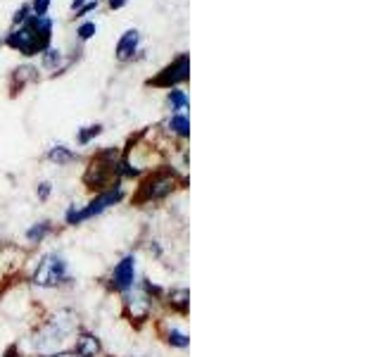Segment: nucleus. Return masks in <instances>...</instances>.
<instances>
[{
  "label": "nucleus",
  "instance_id": "f257e3e1",
  "mask_svg": "<svg viewBox=\"0 0 380 357\" xmlns=\"http://www.w3.org/2000/svg\"><path fill=\"white\" fill-rule=\"evenodd\" d=\"M76 324H78V320H76L74 312H69V310H60V312L52 317L45 327H41L36 331V336L31 339L34 350L43 357L60 353V350L64 348V343H67V336L76 331Z\"/></svg>",
  "mask_w": 380,
  "mask_h": 357
},
{
  "label": "nucleus",
  "instance_id": "f03ea898",
  "mask_svg": "<svg viewBox=\"0 0 380 357\" xmlns=\"http://www.w3.org/2000/svg\"><path fill=\"white\" fill-rule=\"evenodd\" d=\"M124 198V191H121V186H114V188H107V191H102L100 196H95L86 207H81L78 210L76 205H71L67 214H64V219H67V224L69 226H76V224H81V222H88V219H93L97 217V214H102L105 210H109L112 205H117L119 200Z\"/></svg>",
  "mask_w": 380,
  "mask_h": 357
},
{
  "label": "nucleus",
  "instance_id": "7ed1b4c3",
  "mask_svg": "<svg viewBox=\"0 0 380 357\" xmlns=\"http://www.w3.org/2000/svg\"><path fill=\"white\" fill-rule=\"evenodd\" d=\"M67 259L57 252H48L41 257L34 271V283L38 288H57L62 281H67Z\"/></svg>",
  "mask_w": 380,
  "mask_h": 357
},
{
  "label": "nucleus",
  "instance_id": "20e7f679",
  "mask_svg": "<svg viewBox=\"0 0 380 357\" xmlns=\"http://www.w3.org/2000/svg\"><path fill=\"white\" fill-rule=\"evenodd\" d=\"M126 312L131 320H136V322H146L150 312H153V295L148 293L146 288H131L126 291Z\"/></svg>",
  "mask_w": 380,
  "mask_h": 357
},
{
  "label": "nucleus",
  "instance_id": "39448f33",
  "mask_svg": "<svg viewBox=\"0 0 380 357\" xmlns=\"http://www.w3.org/2000/svg\"><path fill=\"white\" fill-rule=\"evenodd\" d=\"M176 188V179L172 174H155L141 188V200H162Z\"/></svg>",
  "mask_w": 380,
  "mask_h": 357
},
{
  "label": "nucleus",
  "instance_id": "423d86ee",
  "mask_svg": "<svg viewBox=\"0 0 380 357\" xmlns=\"http://www.w3.org/2000/svg\"><path fill=\"white\" fill-rule=\"evenodd\" d=\"M112 286L121 293H126L136 286V257L126 255L121 257V262H117V267L112 271Z\"/></svg>",
  "mask_w": 380,
  "mask_h": 357
},
{
  "label": "nucleus",
  "instance_id": "0eeeda50",
  "mask_svg": "<svg viewBox=\"0 0 380 357\" xmlns=\"http://www.w3.org/2000/svg\"><path fill=\"white\" fill-rule=\"evenodd\" d=\"M188 71H190V64H188V57L183 55L179 57L176 62H172L169 67L162 71L157 79H153L150 83H155V86H176V83L186 81L188 79Z\"/></svg>",
  "mask_w": 380,
  "mask_h": 357
},
{
  "label": "nucleus",
  "instance_id": "6e6552de",
  "mask_svg": "<svg viewBox=\"0 0 380 357\" xmlns=\"http://www.w3.org/2000/svg\"><path fill=\"white\" fill-rule=\"evenodd\" d=\"M100 341H97V336H93V334H78L76 336V343H74V353L78 355V357H97L100 355Z\"/></svg>",
  "mask_w": 380,
  "mask_h": 357
},
{
  "label": "nucleus",
  "instance_id": "1a4fd4ad",
  "mask_svg": "<svg viewBox=\"0 0 380 357\" xmlns=\"http://www.w3.org/2000/svg\"><path fill=\"white\" fill-rule=\"evenodd\" d=\"M136 45H138V34H136V31H126L119 41V45H117V57H119V60H126V57H131V53L136 50Z\"/></svg>",
  "mask_w": 380,
  "mask_h": 357
},
{
  "label": "nucleus",
  "instance_id": "9d476101",
  "mask_svg": "<svg viewBox=\"0 0 380 357\" xmlns=\"http://www.w3.org/2000/svg\"><path fill=\"white\" fill-rule=\"evenodd\" d=\"M50 231H52L50 222H38V224L31 226V229H26V241H29V243H41Z\"/></svg>",
  "mask_w": 380,
  "mask_h": 357
},
{
  "label": "nucleus",
  "instance_id": "9b49d317",
  "mask_svg": "<svg viewBox=\"0 0 380 357\" xmlns=\"http://www.w3.org/2000/svg\"><path fill=\"white\" fill-rule=\"evenodd\" d=\"M188 298H190V293L186 288H176L169 293V305L179 310V312H188V303H190Z\"/></svg>",
  "mask_w": 380,
  "mask_h": 357
},
{
  "label": "nucleus",
  "instance_id": "f8f14e48",
  "mask_svg": "<svg viewBox=\"0 0 380 357\" xmlns=\"http://www.w3.org/2000/svg\"><path fill=\"white\" fill-rule=\"evenodd\" d=\"M167 341H169V346H174V348H181V350H186L190 346V339H188V334H183L181 329H169V334H167Z\"/></svg>",
  "mask_w": 380,
  "mask_h": 357
},
{
  "label": "nucleus",
  "instance_id": "ddd939ff",
  "mask_svg": "<svg viewBox=\"0 0 380 357\" xmlns=\"http://www.w3.org/2000/svg\"><path fill=\"white\" fill-rule=\"evenodd\" d=\"M50 160L57 162V165H69L71 160H76V155L71 151H67L64 146H57V148H52V151H50Z\"/></svg>",
  "mask_w": 380,
  "mask_h": 357
},
{
  "label": "nucleus",
  "instance_id": "4468645a",
  "mask_svg": "<svg viewBox=\"0 0 380 357\" xmlns=\"http://www.w3.org/2000/svg\"><path fill=\"white\" fill-rule=\"evenodd\" d=\"M169 127H172L174 131H176V134H181V136H188V134H190V122H188L183 115H176V117H172V122H169Z\"/></svg>",
  "mask_w": 380,
  "mask_h": 357
},
{
  "label": "nucleus",
  "instance_id": "2eb2a0df",
  "mask_svg": "<svg viewBox=\"0 0 380 357\" xmlns=\"http://www.w3.org/2000/svg\"><path fill=\"white\" fill-rule=\"evenodd\" d=\"M169 103H172V110H186L188 107V98L181 93V90H172V95H169Z\"/></svg>",
  "mask_w": 380,
  "mask_h": 357
},
{
  "label": "nucleus",
  "instance_id": "dca6fc26",
  "mask_svg": "<svg viewBox=\"0 0 380 357\" xmlns=\"http://www.w3.org/2000/svg\"><path fill=\"white\" fill-rule=\"evenodd\" d=\"M100 134V127H90L88 131H81L78 134V143H88L90 139H93V136H97Z\"/></svg>",
  "mask_w": 380,
  "mask_h": 357
},
{
  "label": "nucleus",
  "instance_id": "f3484780",
  "mask_svg": "<svg viewBox=\"0 0 380 357\" xmlns=\"http://www.w3.org/2000/svg\"><path fill=\"white\" fill-rule=\"evenodd\" d=\"M57 60H60V50H48L45 57H43V64H45V67H52Z\"/></svg>",
  "mask_w": 380,
  "mask_h": 357
},
{
  "label": "nucleus",
  "instance_id": "a211bd4d",
  "mask_svg": "<svg viewBox=\"0 0 380 357\" xmlns=\"http://www.w3.org/2000/svg\"><path fill=\"white\" fill-rule=\"evenodd\" d=\"M93 34H95V24L93 22H86L81 29H78V36H81V38H90Z\"/></svg>",
  "mask_w": 380,
  "mask_h": 357
},
{
  "label": "nucleus",
  "instance_id": "6ab92c4d",
  "mask_svg": "<svg viewBox=\"0 0 380 357\" xmlns=\"http://www.w3.org/2000/svg\"><path fill=\"white\" fill-rule=\"evenodd\" d=\"M48 5H50V0H36V3H34L36 17H45V10H48Z\"/></svg>",
  "mask_w": 380,
  "mask_h": 357
},
{
  "label": "nucleus",
  "instance_id": "aec40b11",
  "mask_svg": "<svg viewBox=\"0 0 380 357\" xmlns=\"http://www.w3.org/2000/svg\"><path fill=\"white\" fill-rule=\"evenodd\" d=\"M48 196H50V184H48V181H43V184L38 186V198L48 200Z\"/></svg>",
  "mask_w": 380,
  "mask_h": 357
},
{
  "label": "nucleus",
  "instance_id": "412c9836",
  "mask_svg": "<svg viewBox=\"0 0 380 357\" xmlns=\"http://www.w3.org/2000/svg\"><path fill=\"white\" fill-rule=\"evenodd\" d=\"M48 357H78L76 353H55V355H48Z\"/></svg>",
  "mask_w": 380,
  "mask_h": 357
},
{
  "label": "nucleus",
  "instance_id": "4be33fe9",
  "mask_svg": "<svg viewBox=\"0 0 380 357\" xmlns=\"http://www.w3.org/2000/svg\"><path fill=\"white\" fill-rule=\"evenodd\" d=\"M124 3H126V0H109V5H112V8H121Z\"/></svg>",
  "mask_w": 380,
  "mask_h": 357
},
{
  "label": "nucleus",
  "instance_id": "5701e85b",
  "mask_svg": "<svg viewBox=\"0 0 380 357\" xmlns=\"http://www.w3.org/2000/svg\"><path fill=\"white\" fill-rule=\"evenodd\" d=\"M90 10H95V3H88L86 8L81 10V15H86V12H90Z\"/></svg>",
  "mask_w": 380,
  "mask_h": 357
},
{
  "label": "nucleus",
  "instance_id": "b1692460",
  "mask_svg": "<svg viewBox=\"0 0 380 357\" xmlns=\"http://www.w3.org/2000/svg\"><path fill=\"white\" fill-rule=\"evenodd\" d=\"M3 357H17V348H10L8 353H5Z\"/></svg>",
  "mask_w": 380,
  "mask_h": 357
},
{
  "label": "nucleus",
  "instance_id": "393cba45",
  "mask_svg": "<svg viewBox=\"0 0 380 357\" xmlns=\"http://www.w3.org/2000/svg\"><path fill=\"white\" fill-rule=\"evenodd\" d=\"M83 3H86V0H74V5H71V8H74V10H76V8H81V5H83Z\"/></svg>",
  "mask_w": 380,
  "mask_h": 357
}]
</instances>
